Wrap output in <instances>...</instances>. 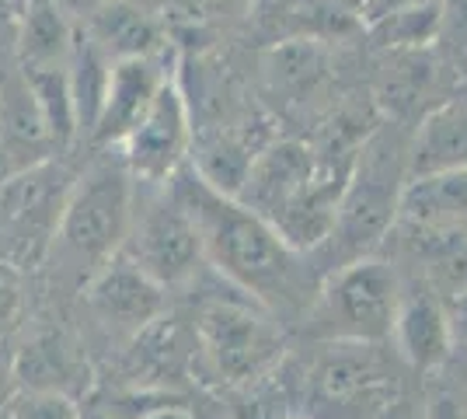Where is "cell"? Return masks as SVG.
Wrapping results in <instances>:
<instances>
[{
	"label": "cell",
	"instance_id": "6da1fadb",
	"mask_svg": "<svg viewBox=\"0 0 467 419\" xmlns=\"http://www.w3.org/2000/svg\"><path fill=\"white\" fill-rule=\"evenodd\" d=\"M168 189L192 217L202 241V259L244 298L265 311H290L304 304V298L311 304L314 294H307L300 252L290 248L262 214H254L237 196L213 189L192 164L178 168Z\"/></svg>",
	"mask_w": 467,
	"mask_h": 419
},
{
	"label": "cell",
	"instance_id": "9c48e42d",
	"mask_svg": "<svg viewBox=\"0 0 467 419\" xmlns=\"http://www.w3.org/2000/svg\"><path fill=\"white\" fill-rule=\"evenodd\" d=\"M84 300L109 332L140 336L154 321H161L164 308H168V290L147 277L126 252H119L88 279Z\"/></svg>",
	"mask_w": 467,
	"mask_h": 419
},
{
	"label": "cell",
	"instance_id": "7c38bea8",
	"mask_svg": "<svg viewBox=\"0 0 467 419\" xmlns=\"http://www.w3.org/2000/svg\"><path fill=\"white\" fill-rule=\"evenodd\" d=\"M390 340L398 342V353L409 360L415 371H436L453 353L450 342V315L447 304L432 290H401L398 319Z\"/></svg>",
	"mask_w": 467,
	"mask_h": 419
},
{
	"label": "cell",
	"instance_id": "d6986e66",
	"mask_svg": "<svg viewBox=\"0 0 467 419\" xmlns=\"http://www.w3.org/2000/svg\"><path fill=\"white\" fill-rule=\"evenodd\" d=\"M11 419H84L74 395L59 392H21L11 405Z\"/></svg>",
	"mask_w": 467,
	"mask_h": 419
},
{
	"label": "cell",
	"instance_id": "5bb4252c",
	"mask_svg": "<svg viewBox=\"0 0 467 419\" xmlns=\"http://www.w3.org/2000/svg\"><path fill=\"white\" fill-rule=\"evenodd\" d=\"M15 36H18L21 70L67 67L78 42V32L57 0H28V7L15 18Z\"/></svg>",
	"mask_w": 467,
	"mask_h": 419
},
{
	"label": "cell",
	"instance_id": "e0dca14e",
	"mask_svg": "<svg viewBox=\"0 0 467 419\" xmlns=\"http://www.w3.org/2000/svg\"><path fill=\"white\" fill-rule=\"evenodd\" d=\"M440 25H443V0L440 4H426V7H411V11H398L388 18L367 25L373 39L388 49L398 53H419L422 46L440 36Z\"/></svg>",
	"mask_w": 467,
	"mask_h": 419
},
{
	"label": "cell",
	"instance_id": "484cf974",
	"mask_svg": "<svg viewBox=\"0 0 467 419\" xmlns=\"http://www.w3.org/2000/svg\"><path fill=\"white\" fill-rule=\"evenodd\" d=\"M18 15H11V0H0V25H11Z\"/></svg>",
	"mask_w": 467,
	"mask_h": 419
},
{
	"label": "cell",
	"instance_id": "83f0119b",
	"mask_svg": "<svg viewBox=\"0 0 467 419\" xmlns=\"http://www.w3.org/2000/svg\"><path fill=\"white\" fill-rule=\"evenodd\" d=\"M98 4H101V0H98Z\"/></svg>",
	"mask_w": 467,
	"mask_h": 419
},
{
	"label": "cell",
	"instance_id": "d4e9b609",
	"mask_svg": "<svg viewBox=\"0 0 467 419\" xmlns=\"http://www.w3.org/2000/svg\"><path fill=\"white\" fill-rule=\"evenodd\" d=\"M133 419H192V413L182 402H150L133 413Z\"/></svg>",
	"mask_w": 467,
	"mask_h": 419
},
{
	"label": "cell",
	"instance_id": "4316f807",
	"mask_svg": "<svg viewBox=\"0 0 467 419\" xmlns=\"http://www.w3.org/2000/svg\"><path fill=\"white\" fill-rule=\"evenodd\" d=\"M286 419H300V416H286Z\"/></svg>",
	"mask_w": 467,
	"mask_h": 419
},
{
	"label": "cell",
	"instance_id": "ac0fdd59",
	"mask_svg": "<svg viewBox=\"0 0 467 419\" xmlns=\"http://www.w3.org/2000/svg\"><path fill=\"white\" fill-rule=\"evenodd\" d=\"M140 4L168 28V36L210 28L227 18H237L248 7V0H140Z\"/></svg>",
	"mask_w": 467,
	"mask_h": 419
},
{
	"label": "cell",
	"instance_id": "277c9868",
	"mask_svg": "<svg viewBox=\"0 0 467 419\" xmlns=\"http://www.w3.org/2000/svg\"><path fill=\"white\" fill-rule=\"evenodd\" d=\"M405 182H409V147L388 130L373 133L352 161V175L346 182L335 227L325 245L331 248L338 245L342 262L370 256L373 245L394 227Z\"/></svg>",
	"mask_w": 467,
	"mask_h": 419
},
{
	"label": "cell",
	"instance_id": "8992f818",
	"mask_svg": "<svg viewBox=\"0 0 467 419\" xmlns=\"http://www.w3.org/2000/svg\"><path fill=\"white\" fill-rule=\"evenodd\" d=\"M195 346L213 378L248 384L279 363L286 336L269 315L254 311L252 300L223 298L202 304L195 319Z\"/></svg>",
	"mask_w": 467,
	"mask_h": 419
},
{
	"label": "cell",
	"instance_id": "8fae6325",
	"mask_svg": "<svg viewBox=\"0 0 467 419\" xmlns=\"http://www.w3.org/2000/svg\"><path fill=\"white\" fill-rule=\"evenodd\" d=\"M84 36L112 63L130 57H161L168 46V28L140 0H101Z\"/></svg>",
	"mask_w": 467,
	"mask_h": 419
},
{
	"label": "cell",
	"instance_id": "9a60e30c",
	"mask_svg": "<svg viewBox=\"0 0 467 419\" xmlns=\"http://www.w3.org/2000/svg\"><path fill=\"white\" fill-rule=\"evenodd\" d=\"M80 374L78 350L59 332H36L15 353V378L21 392H59L74 395V381Z\"/></svg>",
	"mask_w": 467,
	"mask_h": 419
},
{
	"label": "cell",
	"instance_id": "3957f363",
	"mask_svg": "<svg viewBox=\"0 0 467 419\" xmlns=\"http://www.w3.org/2000/svg\"><path fill=\"white\" fill-rule=\"evenodd\" d=\"M401 304V279L390 262L352 259L331 266L304 311L307 332L325 342H377L390 340Z\"/></svg>",
	"mask_w": 467,
	"mask_h": 419
},
{
	"label": "cell",
	"instance_id": "52a82bcc",
	"mask_svg": "<svg viewBox=\"0 0 467 419\" xmlns=\"http://www.w3.org/2000/svg\"><path fill=\"white\" fill-rule=\"evenodd\" d=\"M122 252L164 290L189 283L195 269L206 262L192 217L185 214V206L175 200L168 185L161 196L147 200L143 206H133V224Z\"/></svg>",
	"mask_w": 467,
	"mask_h": 419
},
{
	"label": "cell",
	"instance_id": "ba28073f",
	"mask_svg": "<svg viewBox=\"0 0 467 419\" xmlns=\"http://www.w3.org/2000/svg\"><path fill=\"white\" fill-rule=\"evenodd\" d=\"M122 147V164L140 185H168L175 179L178 168L189 164L192 151V116L185 91L178 88L175 78L164 80L157 91L150 112L140 120V126L119 143Z\"/></svg>",
	"mask_w": 467,
	"mask_h": 419
},
{
	"label": "cell",
	"instance_id": "7a4b0ae2",
	"mask_svg": "<svg viewBox=\"0 0 467 419\" xmlns=\"http://www.w3.org/2000/svg\"><path fill=\"white\" fill-rule=\"evenodd\" d=\"M133 185L137 182L122 158L91 161L74 179L46 256L59 277L74 287H88V279L122 252L137 206Z\"/></svg>",
	"mask_w": 467,
	"mask_h": 419
},
{
	"label": "cell",
	"instance_id": "7402d4cb",
	"mask_svg": "<svg viewBox=\"0 0 467 419\" xmlns=\"http://www.w3.org/2000/svg\"><path fill=\"white\" fill-rule=\"evenodd\" d=\"M447 315H450V342H453V353H464L467 357V290L450 298Z\"/></svg>",
	"mask_w": 467,
	"mask_h": 419
},
{
	"label": "cell",
	"instance_id": "cb8c5ba5",
	"mask_svg": "<svg viewBox=\"0 0 467 419\" xmlns=\"http://www.w3.org/2000/svg\"><path fill=\"white\" fill-rule=\"evenodd\" d=\"M15 388H18V378H15V353H4V346H0V416L15 405Z\"/></svg>",
	"mask_w": 467,
	"mask_h": 419
},
{
	"label": "cell",
	"instance_id": "ffe728a7",
	"mask_svg": "<svg viewBox=\"0 0 467 419\" xmlns=\"http://www.w3.org/2000/svg\"><path fill=\"white\" fill-rule=\"evenodd\" d=\"M25 319V277L15 262L0 259V342Z\"/></svg>",
	"mask_w": 467,
	"mask_h": 419
},
{
	"label": "cell",
	"instance_id": "2e32d148",
	"mask_svg": "<svg viewBox=\"0 0 467 419\" xmlns=\"http://www.w3.org/2000/svg\"><path fill=\"white\" fill-rule=\"evenodd\" d=\"M21 78L28 84L39 120L46 126V137L57 147H67L74 137H80L78 122V101H74V84H70V63L67 67H36V70H21Z\"/></svg>",
	"mask_w": 467,
	"mask_h": 419
},
{
	"label": "cell",
	"instance_id": "4fadbf2b",
	"mask_svg": "<svg viewBox=\"0 0 467 419\" xmlns=\"http://www.w3.org/2000/svg\"><path fill=\"white\" fill-rule=\"evenodd\" d=\"M467 168V101L432 109L409 147V179Z\"/></svg>",
	"mask_w": 467,
	"mask_h": 419
},
{
	"label": "cell",
	"instance_id": "44dd1931",
	"mask_svg": "<svg viewBox=\"0 0 467 419\" xmlns=\"http://www.w3.org/2000/svg\"><path fill=\"white\" fill-rule=\"evenodd\" d=\"M426 4H440V0H363L356 18L363 25H373V21L388 18V15H398V11H411V7H426Z\"/></svg>",
	"mask_w": 467,
	"mask_h": 419
},
{
	"label": "cell",
	"instance_id": "30bf717a",
	"mask_svg": "<svg viewBox=\"0 0 467 419\" xmlns=\"http://www.w3.org/2000/svg\"><path fill=\"white\" fill-rule=\"evenodd\" d=\"M171 78L164 70V57H130L109 67L105 95L98 105L91 137L101 147H119L150 112L157 91Z\"/></svg>",
	"mask_w": 467,
	"mask_h": 419
},
{
	"label": "cell",
	"instance_id": "5b68a950",
	"mask_svg": "<svg viewBox=\"0 0 467 419\" xmlns=\"http://www.w3.org/2000/svg\"><path fill=\"white\" fill-rule=\"evenodd\" d=\"M70 189L74 175L49 158L0 179V259L18 269L46 262Z\"/></svg>",
	"mask_w": 467,
	"mask_h": 419
},
{
	"label": "cell",
	"instance_id": "603a6c76",
	"mask_svg": "<svg viewBox=\"0 0 467 419\" xmlns=\"http://www.w3.org/2000/svg\"><path fill=\"white\" fill-rule=\"evenodd\" d=\"M422 419H467V405L453 392H436L426 402V413Z\"/></svg>",
	"mask_w": 467,
	"mask_h": 419
}]
</instances>
